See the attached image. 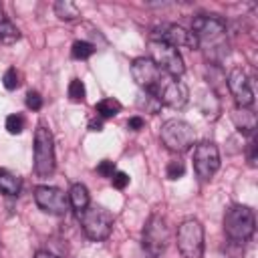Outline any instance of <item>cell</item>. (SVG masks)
Segmentation results:
<instances>
[{
    "mask_svg": "<svg viewBox=\"0 0 258 258\" xmlns=\"http://www.w3.org/2000/svg\"><path fill=\"white\" fill-rule=\"evenodd\" d=\"M191 32L198 40V46L206 52L210 60H222L228 56V36L226 24L218 16H196L191 22Z\"/></svg>",
    "mask_w": 258,
    "mask_h": 258,
    "instance_id": "6da1fadb",
    "label": "cell"
},
{
    "mask_svg": "<svg viewBox=\"0 0 258 258\" xmlns=\"http://www.w3.org/2000/svg\"><path fill=\"white\" fill-rule=\"evenodd\" d=\"M256 228L254 212L248 206H230L224 214V232L234 242H246Z\"/></svg>",
    "mask_w": 258,
    "mask_h": 258,
    "instance_id": "7a4b0ae2",
    "label": "cell"
},
{
    "mask_svg": "<svg viewBox=\"0 0 258 258\" xmlns=\"http://www.w3.org/2000/svg\"><path fill=\"white\" fill-rule=\"evenodd\" d=\"M77 218L83 226V232L87 234L89 240L101 242L109 238L111 228H113V216L101 208V206H87L85 210L77 212Z\"/></svg>",
    "mask_w": 258,
    "mask_h": 258,
    "instance_id": "3957f363",
    "label": "cell"
},
{
    "mask_svg": "<svg viewBox=\"0 0 258 258\" xmlns=\"http://www.w3.org/2000/svg\"><path fill=\"white\" fill-rule=\"evenodd\" d=\"M196 133L191 125L183 119H167L161 125V141L169 151L183 153L194 145Z\"/></svg>",
    "mask_w": 258,
    "mask_h": 258,
    "instance_id": "277c9868",
    "label": "cell"
},
{
    "mask_svg": "<svg viewBox=\"0 0 258 258\" xmlns=\"http://www.w3.org/2000/svg\"><path fill=\"white\" fill-rule=\"evenodd\" d=\"M34 171L40 177H48L54 171V141L44 125H38L34 133Z\"/></svg>",
    "mask_w": 258,
    "mask_h": 258,
    "instance_id": "5b68a950",
    "label": "cell"
},
{
    "mask_svg": "<svg viewBox=\"0 0 258 258\" xmlns=\"http://www.w3.org/2000/svg\"><path fill=\"white\" fill-rule=\"evenodd\" d=\"M177 248L183 258H202L204 254V226L187 218L177 228Z\"/></svg>",
    "mask_w": 258,
    "mask_h": 258,
    "instance_id": "8992f818",
    "label": "cell"
},
{
    "mask_svg": "<svg viewBox=\"0 0 258 258\" xmlns=\"http://www.w3.org/2000/svg\"><path fill=\"white\" fill-rule=\"evenodd\" d=\"M149 52H151V60L165 75L177 79L185 73V64H183V58H181L177 48H173L169 44H163V42H157V40H151L149 42Z\"/></svg>",
    "mask_w": 258,
    "mask_h": 258,
    "instance_id": "52a82bcc",
    "label": "cell"
},
{
    "mask_svg": "<svg viewBox=\"0 0 258 258\" xmlns=\"http://www.w3.org/2000/svg\"><path fill=\"white\" fill-rule=\"evenodd\" d=\"M167 242H169V226L163 216L153 214L143 228V248L151 256H157L165 250Z\"/></svg>",
    "mask_w": 258,
    "mask_h": 258,
    "instance_id": "ba28073f",
    "label": "cell"
},
{
    "mask_svg": "<svg viewBox=\"0 0 258 258\" xmlns=\"http://www.w3.org/2000/svg\"><path fill=\"white\" fill-rule=\"evenodd\" d=\"M153 97H155L159 103H163V105H167V107H171V109H181V107L187 103L189 91H187V87H185L183 81H177L175 77L163 75V79H161V83L157 85Z\"/></svg>",
    "mask_w": 258,
    "mask_h": 258,
    "instance_id": "9c48e42d",
    "label": "cell"
},
{
    "mask_svg": "<svg viewBox=\"0 0 258 258\" xmlns=\"http://www.w3.org/2000/svg\"><path fill=\"white\" fill-rule=\"evenodd\" d=\"M151 40L169 44L173 48H179V46H183V48H198V40H196L194 32H189L183 26H177V24H157L151 30Z\"/></svg>",
    "mask_w": 258,
    "mask_h": 258,
    "instance_id": "30bf717a",
    "label": "cell"
},
{
    "mask_svg": "<svg viewBox=\"0 0 258 258\" xmlns=\"http://www.w3.org/2000/svg\"><path fill=\"white\" fill-rule=\"evenodd\" d=\"M131 75H133L135 83L145 89V93H151V95H153L165 73H163L151 58L139 56V58H135V60L131 62Z\"/></svg>",
    "mask_w": 258,
    "mask_h": 258,
    "instance_id": "8fae6325",
    "label": "cell"
},
{
    "mask_svg": "<svg viewBox=\"0 0 258 258\" xmlns=\"http://www.w3.org/2000/svg\"><path fill=\"white\" fill-rule=\"evenodd\" d=\"M34 202L42 212L52 214V216H62L69 212V198L58 187L38 185L34 189Z\"/></svg>",
    "mask_w": 258,
    "mask_h": 258,
    "instance_id": "7c38bea8",
    "label": "cell"
},
{
    "mask_svg": "<svg viewBox=\"0 0 258 258\" xmlns=\"http://www.w3.org/2000/svg\"><path fill=\"white\" fill-rule=\"evenodd\" d=\"M194 167L202 179H210L220 169V151L216 143L204 141L194 149Z\"/></svg>",
    "mask_w": 258,
    "mask_h": 258,
    "instance_id": "4fadbf2b",
    "label": "cell"
},
{
    "mask_svg": "<svg viewBox=\"0 0 258 258\" xmlns=\"http://www.w3.org/2000/svg\"><path fill=\"white\" fill-rule=\"evenodd\" d=\"M228 89L234 97V101L238 103V107H250L254 103V93L250 87V81L246 77V73L242 69H232L228 75Z\"/></svg>",
    "mask_w": 258,
    "mask_h": 258,
    "instance_id": "5bb4252c",
    "label": "cell"
},
{
    "mask_svg": "<svg viewBox=\"0 0 258 258\" xmlns=\"http://www.w3.org/2000/svg\"><path fill=\"white\" fill-rule=\"evenodd\" d=\"M232 121L238 127L240 133L244 135H252L256 129V113L248 107H238L232 111Z\"/></svg>",
    "mask_w": 258,
    "mask_h": 258,
    "instance_id": "9a60e30c",
    "label": "cell"
},
{
    "mask_svg": "<svg viewBox=\"0 0 258 258\" xmlns=\"http://www.w3.org/2000/svg\"><path fill=\"white\" fill-rule=\"evenodd\" d=\"M200 111L204 113L206 119H216L220 115V101L212 91L202 93L200 97Z\"/></svg>",
    "mask_w": 258,
    "mask_h": 258,
    "instance_id": "2e32d148",
    "label": "cell"
},
{
    "mask_svg": "<svg viewBox=\"0 0 258 258\" xmlns=\"http://www.w3.org/2000/svg\"><path fill=\"white\" fill-rule=\"evenodd\" d=\"M89 202H91L89 189H87L83 183H75V185L71 187V191H69V204H71L77 212H81V210H85V208L89 206Z\"/></svg>",
    "mask_w": 258,
    "mask_h": 258,
    "instance_id": "e0dca14e",
    "label": "cell"
},
{
    "mask_svg": "<svg viewBox=\"0 0 258 258\" xmlns=\"http://www.w3.org/2000/svg\"><path fill=\"white\" fill-rule=\"evenodd\" d=\"M0 194H4V196L20 194V179L6 169H0Z\"/></svg>",
    "mask_w": 258,
    "mask_h": 258,
    "instance_id": "ac0fdd59",
    "label": "cell"
},
{
    "mask_svg": "<svg viewBox=\"0 0 258 258\" xmlns=\"http://www.w3.org/2000/svg\"><path fill=\"white\" fill-rule=\"evenodd\" d=\"M20 38V30L14 26L12 20H8L6 16L0 14V42L4 44H14Z\"/></svg>",
    "mask_w": 258,
    "mask_h": 258,
    "instance_id": "d6986e66",
    "label": "cell"
},
{
    "mask_svg": "<svg viewBox=\"0 0 258 258\" xmlns=\"http://www.w3.org/2000/svg\"><path fill=\"white\" fill-rule=\"evenodd\" d=\"M95 111L101 119H109V117H115L121 111V103L115 101V99H103L95 105Z\"/></svg>",
    "mask_w": 258,
    "mask_h": 258,
    "instance_id": "ffe728a7",
    "label": "cell"
},
{
    "mask_svg": "<svg viewBox=\"0 0 258 258\" xmlns=\"http://www.w3.org/2000/svg\"><path fill=\"white\" fill-rule=\"evenodd\" d=\"M54 12L60 20H77L79 18V8L69 0H58L54 4Z\"/></svg>",
    "mask_w": 258,
    "mask_h": 258,
    "instance_id": "44dd1931",
    "label": "cell"
},
{
    "mask_svg": "<svg viewBox=\"0 0 258 258\" xmlns=\"http://www.w3.org/2000/svg\"><path fill=\"white\" fill-rule=\"evenodd\" d=\"M93 52H95V46H93L91 42H87V40H77V42L73 44V48H71V54H73V58H77V60H85V58H89Z\"/></svg>",
    "mask_w": 258,
    "mask_h": 258,
    "instance_id": "7402d4cb",
    "label": "cell"
},
{
    "mask_svg": "<svg viewBox=\"0 0 258 258\" xmlns=\"http://www.w3.org/2000/svg\"><path fill=\"white\" fill-rule=\"evenodd\" d=\"M69 99L73 103H83L85 101V85L79 79H73L69 83Z\"/></svg>",
    "mask_w": 258,
    "mask_h": 258,
    "instance_id": "603a6c76",
    "label": "cell"
},
{
    "mask_svg": "<svg viewBox=\"0 0 258 258\" xmlns=\"http://www.w3.org/2000/svg\"><path fill=\"white\" fill-rule=\"evenodd\" d=\"M183 173H185V163L181 159H171L167 163V167H165V175L169 179H179Z\"/></svg>",
    "mask_w": 258,
    "mask_h": 258,
    "instance_id": "cb8c5ba5",
    "label": "cell"
},
{
    "mask_svg": "<svg viewBox=\"0 0 258 258\" xmlns=\"http://www.w3.org/2000/svg\"><path fill=\"white\" fill-rule=\"evenodd\" d=\"M6 129L12 135H18L24 131V117L22 115H8L6 117Z\"/></svg>",
    "mask_w": 258,
    "mask_h": 258,
    "instance_id": "d4e9b609",
    "label": "cell"
},
{
    "mask_svg": "<svg viewBox=\"0 0 258 258\" xmlns=\"http://www.w3.org/2000/svg\"><path fill=\"white\" fill-rule=\"evenodd\" d=\"M2 83H4V87H6L8 91H14V89L20 85V77H18L16 69H8V71L4 73V77H2Z\"/></svg>",
    "mask_w": 258,
    "mask_h": 258,
    "instance_id": "484cf974",
    "label": "cell"
},
{
    "mask_svg": "<svg viewBox=\"0 0 258 258\" xmlns=\"http://www.w3.org/2000/svg\"><path fill=\"white\" fill-rule=\"evenodd\" d=\"M111 183H113L117 189H125L127 183H129V175H127L125 171H115V173L111 175Z\"/></svg>",
    "mask_w": 258,
    "mask_h": 258,
    "instance_id": "4316f807",
    "label": "cell"
},
{
    "mask_svg": "<svg viewBox=\"0 0 258 258\" xmlns=\"http://www.w3.org/2000/svg\"><path fill=\"white\" fill-rule=\"evenodd\" d=\"M26 107L32 109V111H38V109L42 107V97H40L36 91H30V93L26 95Z\"/></svg>",
    "mask_w": 258,
    "mask_h": 258,
    "instance_id": "83f0119b",
    "label": "cell"
},
{
    "mask_svg": "<svg viewBox=\"0 0 258 258\" xmlns=\"http://www.w3.org/2000/svg\"><path fill=\"white\" fill-rule=\"evenodd\" d=\"M97 171L103 175V177H111L117 169H115V163L113 161H109V159H103L99 165H97Z\"/></svg>",
    "mask_w": 258,
    "mask_h": 258,
    "instance_id": "f1b7e54d",
    "label": "cell"
},
{
    "mask_svg": "<svg viewBox=\"0 0 258 258\" xmlns=\"http://www.w3.org/2000/svg\"><path fill=\"white\" fill-rule=\"evenodd\" d=\"M143 125H145V121H143L139 115H135V117H131V119L127 121V127H129L131 131H139V129H143Z\"/></svg>",
    "mask_w": 258,
    "mask_h": 258,
    "instance_id": "f546056e",
    "label": "cell"
},
{
    "mask_svg": "<svg viewBox=\"0 0 258 258\" xmlns=\"http://www.w3.org/2000/svg\"><path fill=\"white\" fill-rule=\"evenodd\" d=\"M248 161L254 165L256 163V139L252 137L250 143H248Z\"/></svg>",
    "mask_w": 258,
    "mask_h": 258,
    "instance_id": "4dcf8cb0",
    "label": "cell"
},
{
    "mask_svg": "<svg viewBox=\"0 0 258 258\" xmlns=\"http://www.w3.org/2000/svg\"><path fill=\"white\" fill-rule=\"evenodd\" d=\"M89 129L91 131H103V121L101 119H91L89 121Z\"/></svg>",
    "mask_w": 258,
    "mask_h": 258,
    "instance_id": "1f68e13d",
    "label": "cell"
},
{
    "mask_svg": "<svg viewBox=\"0 0 258 258\" xmlns=\"http://www.w3.org/2000/svg\"><path fill=\"white\" fill-rule=\"evenodd\" d=\"M133 258H153V256H151V254H149V252H147V250L141 246V248H137V250H135Z\"/></svg>",
    "mask_w": 258,
    "mask_h": 258,
    "instance_id": "d6a6232c",
    "label": "cell"
},
{
    "mask_svg": "<svg viewBox=\"0 0 258 258\" xmlns=\"http://www.w3.org/2000/svg\"><path fill=\"white\" fill-rule=\"evenodd\" d=\"M34 258H58V256L52 254V252H48V250H38V252L34 254Z\"/></svg>",
    "mask_w": 258,
    "mask_h": 258,
    "instance_id": "836d02e7",
    "label": "cell"
}]
</instances>
